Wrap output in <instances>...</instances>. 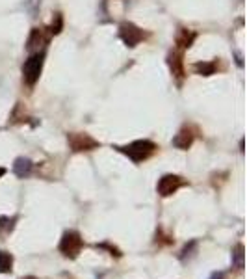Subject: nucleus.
<instances>
[{
  "label": "nucleus",
  "instance_id": "0eeeda50",
  "mask_svg": "<svg viewBox=\"0 0 247 279\" xmlns=\"http://www.w3.org/2000/svg\"><path fill=\"white\" fill-rule=\"evenodd\" d=\"M193 138H195L193 131H191L189 127H184V129L173 138V146L178 147V149H188V147L193 144Z\"/></svg>",
  "mask_w": 247,
  "mask_h": 279
},
{
  "label": "nucleus",
  "instance_id": "7ed1b4c3",
  "mask_svg": "<svg viewBox=\"0 0 247 279\" xmlns=\"http://www.w3.org/2000/svg\"><path fill=\"white\" fill-rule=\"evenodd\" d=\"M82 236L76 231H67L59 242V251L67 257H76L82 250Z\"/></svg>",
  "mask_w": 247,
  "mask_h": 279
},
{
  "label": "nucleus",
  "instance_id": "9d476101",
  "mask_svg": "<svg viewBox=\"0 0 247 279\" xmlns=\"http://www.w3.org/2000/svg\"><path fill=\"white\" fill-rule=\"evenodd\" d=\"M195 34L193 32H189V30H180L178 32V36H176V45L180 47V49H189L191 47V43L195 41Z\"/></svg>",
  "mask_w": 247,
  "mask_h": 279
},
{
  "label": "nucleus",
  "instance_id": "2eb2a0df",
  "mask_svg": "<svg viewBox=\"0 0 247 279\" xmlns=\"http://www.w3.org/2000/svg\"><path fill=\"white\" fill-rule=\"evenodd\" d=\"M61 28H63V17L59 15V13H56L54 15V21H52V25H50V34H59L61 32Z\"/></svg>",
  "mask_w": 247,
  "mask_h": 279
},
{
  "label": "nucleus",
  "instance_id": "6ab92c4d",
  "mask_svg": "<svg viewBox=\"0 0 247 279\" xmlns=\"http://www.w3.org/2000/svg\"><path fill=\"white\" fill-rule=\"evenodd\" d=\"M24 279H35V278H24Z\"/></svg>",
  "mask_w": 247,
  "mask_h": 279
},
{
  "label": "nucleus",
  "instance_id": "4468645a",
  "mask_svg": "<svg viewBox=\"0 0 247 279\" xmlns=\"http://www.w3.org/2000/svg\"><path fill=\"white\" fill-rule=\"evenodd\" d=\"M232 264H234L236 268H244V246L242 244H238L234 250V253H232Z\"/></svg>",
  "mask_w": 247,
  "mask_h": 279
},
{
  "label": "nucleus",
  "instance_id": "dca6fc26",
  "mask_svg": "<svg viewBox=\"0 0 247 279\" xmlns=\"http://www.w3.org/2000/svg\"><path fill=\"white\" fill-rule=\"evenodd\" d=\"M10 229H12V220L2 216L0 218V231H10Z\"/></svg>",
  "mask_w": 247,
  "mask_h": 279
},
{
  "label": "nucleus",
  "instance_id": "1a4fd4ad",
  "mask_svg": "<svg viewBox=\"0 0 247 279\" xmlns=\"http://www.w3.org/2000/svg\"><path fill=\"white\" fill-rule=\"evenodd\" d=\"M169 67H171V73L175 74L176 78H182L184 76V69H182V56L178 52L169 54Z\"/></svg>",
  "mask_w": 247,
  "mask_h": 279
},
{
  "label": "nucleus",
  "instance_id": "423d86ee",
  "mask_svg": "<svg viewBox=\"0 0 247 279\" xmlns=\"http://www.w3.org/2000/svg\"><path fill=\"white\" fill-rule=\"evenodd\" d=\"M69 144L71 147H73V151H91V149H95V147L99 146L91 136H87V134H76V132L69 136Z\"/></svg>",
  "mask_w": 247,
  "mask_h": 279
},
{
  "label": "nucleus",
  "instance_id": "9b49d317",
  "mask_svg": "<svg viewBox=\"0 0 247 279\" xmlns=\"http://www.w3.org/2000/svg\"><path fill=\"white\" fill-rule=\"evenodd\" d=\"M195 71H197V74H203V76H210V74L216 73V63L214 61H197Z\"/></svg>",
  "mask_w": 247,
  "mask_h": 279
},
{
  "label": "nucleus",
  "instance_id": "20e7f679",
  "mask_svg": "<svg viewBox=\"0 0 247 279\" xmlns=\"http://www.w3.org/2000/svg\"><path fill=\"white\" fill-rule=\"evenodd\" d=\"M119 37L123 39V43H125L127 47H136L141 39L145 37V34H143V30L138 28L136 25L123 23V25L119 26Z\"/></svg>",
  "mask_w": 247,
  "mask_h": 279
},
{
  "label": "nucleus",
  "instance_id": "f03ea898",
  "mask_svg": "<svg viewBox=\"0 0 247 279\" xmlns=\"http://www.w3.org/2000/svg\"><path fill=\"white\" fill-rule=\"evenodd\" d=\"M41 69H43V54H41V52L32 54L23 65L24 82L28 86H34L35 82L39 80V76H41Z\"/></svg>",
  "mask_w": 247,
  "mask_h": 279
},
{
  "label": "nucleus",
  "instance_id": "6e6552de",
  "mask_svg": "<svg viewBox=\"0 0 247 279\" xmlns=\"http://www.w3.org/2000/svg\"><path fill=\"white\" fill-rule=\"evenodd\" d=\"M32 168H34V164H32V160L30 158H17L15 160V164H13V171H15V175L17 177H28L30 175V171H32Z\"/></svg>",
  "mask_w": 247,
  "mask_h": 279
},
{
  "label": "nucleus",
  "instance_id": "f8f14e48",
  "mask_svg": "<svg viewBox=\"0 0 247 279\" xmlns=\"http://www.w3.org/2000/svg\"><path fill=\"white\" fill-rule=\"evenodd\" d=\"M45 43V36H43V30L41 28H34L32 34H30V39H28V49H34L37 45Z\"/></svg>",
  "mask_w": 247,
  "mask_h": 279
},
{
  "label": "nucleus",
  "instance_id": "a211bd4d",
  "mask_svg": "<svg viewBox=\"0 0 247 279\" xmlns=\"http://www.w3.org/2000/svg\"><path fill=\"white\" fill-rule=\"evenodd\" d=\"M4 173H6V170H4V168H0V177H2Z\"/></svg>",
  "mask_w": 247,
  "mask_h": 279
},
{
  "label": "nucleus",
  "instance_id": "f257e3e1",
  "mask_svg": "<svg viewBox=\"0 0 247 279\" xmlns=\"http://www.w3.org/2000/svg\"><path fill=\"white\" fill-rule=\"evenodd\" d=\"M121 153H125L132 162H143L156 151V144H153L151 140H136L129 146L119 147Z\"/></svg>",
  "mask_w": 247,
  "mask_h": 279
},
{
  "label": "nucleus",
  "instance_id": "ddd939ff",
  "mask_svg": "<svg viewBox=\"0 0 247 279\" xmlns=\"http://www.w3.org/2000/svg\"><path fill=\"white\" fill-rule=\"evenodd\" d=\"M12 266H13L12 255L8 253V251H0V274L12 272Z\"/></svg>",
  "mask_w": 247,
  "mask_h": 279
},
{
  "label": "nucleus",
  "instance_id": "39448f33",
  "mask_svg": "<svg viewBox=\"0 0 247 279\" xmlns=\"http://www.w3.org/2000/svg\"><path fill=\"white\" fill-rule=\"evenodd\" d=\"M180 186H184V181H182V177H178V175H164L160 181H158V194L162 195V197H167V195H173L180 188Z\"/></svg>",
  "mask_w": 247,
  "mask_h": 279
},
{
  "label": "nucleus",
  "instance_id": "f3484780",
  "mask_svg": "<svg viewBox=\"0 0 247 279\" xmlns=\"http://www.w3.org/2000/svg\"><path fill=\"white\" fill-rule=\"evenodd\" d=\"M210 279H223V274H221V272H216V274H212Z\"/></svg>",
  "mask_w": 247,
  "mask_h": 279
}]
</instances>
